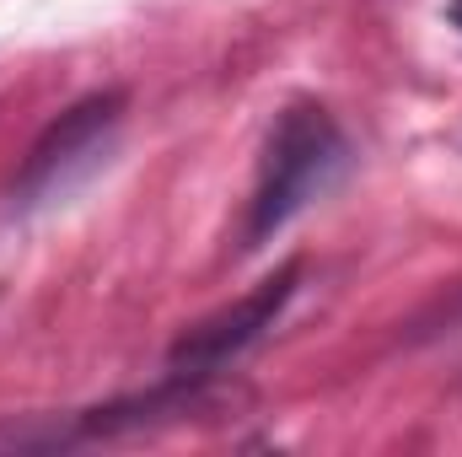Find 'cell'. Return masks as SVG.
<instances>
[{"instance_id":"obj_1","label":"cell","mask_w":462,"mask_h":457,"mask_svg":"<svg viewBox=\"0 0 462 457\" xmlns=\"http://www.w3.org/2000/svg\"><path fill=\"white\" fill-rule=\"evenodd\" d=\"M345 173H349V140L339 129V118L323 103H307V98L285 103L269 124V140H263V156H258V178H253V194H247V221H242V253H258L269 237H280Z\"/></svg>"},{"instance_id":"obj_2","label":"cell","mask_w":462,"mask_h":457,"mask_svg":"<svg viewBox=\"0 0 462 457\" xmlns=\"http://www.w3.org/2000/svg\"><path fill=\"white\" fill-rule=\"evenodd\" d=\"M124 124V92H92L81 103H70L65 114L54 118L22 156L16 178H11V210L32 216L60 205L76 183H87L118 140Z\"/></svg>"},{"instance_id":"obj_3","label":"cell","mask_w":462,"mask_h":457,"mask_svg":"<svg viewBox=\"0 0 462 457\" xmlns=\"http://www.w3.org/2000/svg\"><path fill=\"white\" fill-rule=\"evenodd\" d=\"M296 285H301V264L291 258V264H280L269 280H258L247 296H236L231 307L210 312V318H199L194 329H183L178 344L167 350V377L221 382L231 366H236L253 344L263 340L280 318H285V307H291Z\"/></svg>"}]
</instances>
